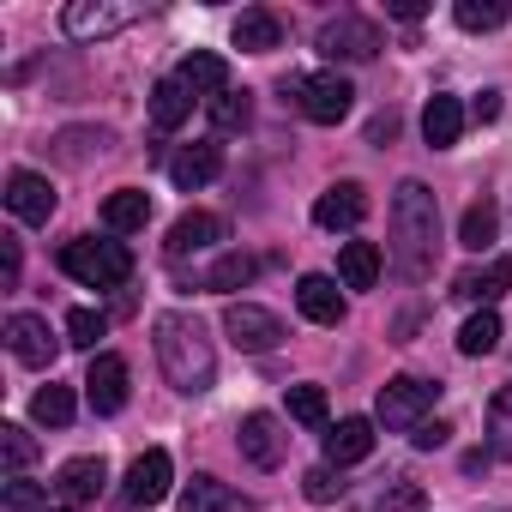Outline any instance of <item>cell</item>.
Masks as SVG:
<instances>
[{"label": "cell", "mask_w": 512, "mask_h": 512, "mask_svg": "<svg viewBox=\"0 0 512 512\" xmlns=\"http://www.w3.org/2000/svg\"><path fill=\"white\" fill-rule=\"evenodd\" d=\"M151 344H157V368H163V380H169L175 392H187V398L211 392V380H217V350H211V338H205V326H199L193 314H157Z\"/></svg>", "instance_id": "6da1fadb"}, {"label": "cell", "mask_w": 512, "mask_h": 512, "mask_svg": "<svg viewBox=\"0 0 512 512\" xmlns=\"http://www.w3.org/2000/svg\"><path fill=\"white\" fill-rule=\"evenodd\" d=\"M434 247H440V205L422 181H404L392 193V266L422 284L434 272Z\"/></svg>", "instance_id": "7a4b0ae2"}, {"label": "cell", "mask_w": 512, "mask_h": 512, "mask_svg": "<svg viewBox=\"0 0 512 512\" xmlns=\"http://www.w3.org/2000/svg\"><path fill=\"white\" fill-rule=\"evenodd\" d=\"M61 272L79 278L85 290H121L133 278V253H127V241H91V235H79V241L61 247Z\"/></svg>", "instance_id": "3957f363"}, {"label": "cell", "mask_w": 512, "mask_h": 512, "mask_svg": "<svg viewBox=\"0 0 512 512\" xmlns=\"http://www.w3.org/2000/svg\"><path fill=\"white\" fill-rule=\"evenodd\" d=\"M284 91H290L296 109H302L308 121H320V127H338V121L356 109V85H350L344 73H302V79H290Z\"/></svg>", "instance_id": "277c9868"}, {"label": "cell", "mask_w": 512, "mask_h": 512, "mask_svg": "<svg viewBox=\"0 0 512 512\" xmlns=\"http://www.w3.org/2000/svg\"><path fill=\"white\" fill-rule=\"evenodd\" d=\"M434 398H440V386H434V380H422V374H398V380H386V386H380L374 416H380V428H392V434H398V428L428 422Z\"/></svg>", "instance_id": "5b68a950"}, {"label": "cell", "mask_w": 512, "mask_h": 512, "mask_svg": "<svg viewBox=\"0 0 512 512\" xmlns=\"http://www.w3.org/2000/svg\"><path fill=\"white\" fill-rule=\"evenodd\" d=\"M223 332H229V344L247 350V356H266V350L284 344V320H278L272 308H260V302H229V308H223Z\"/></svg>", "instance_id": "8992f818"}, {"label": "cell", "mask_w": 512, "mask_h": 512, "mask_svg": "<svg viewBox=\"0 0 512 512\" xmlns=\"http://www.w3.org/2000/svg\"><path fill=\"white\" fill-rule=\"evenodd\" d=\"M235 446H241V458H247L253 470H278L284 452H290V434H284V422H278L272 410H253V416H241Z\"/></svg>", "instance_id": "52a82bcc"}, {"label": "cell", "mask_w": 512, "mask_h": 512, "mask_svg": "<svg viewBox=\"0 0 512 512\" xmlns=\"http://www.w3.org/2000/svg\"><path fill=\"white\" fill-rule=\"evenodd\" d=\"M169 482H175V458H169L163 446H151V452H139V458L127 464L121 500H127V506H163V500H169Z\"/></svg>", "instance_id": "ba28073f"}, {"label": "cell", "mask_w": 512, "mask_h": 512, "mask_svg": "<svg viewBox=\"0 0 512 512\" xmlns=\"http://www.w3.org/2000/svg\"><path fill=\"white\" fill-rule=\"evenodd\" d=\"M320 49H326L332 61H374L386 43H380V25H374V19L338 13V19H326V31H320Z\"/></svg>", "instance_id": "9c48e42d"}, {"label": "cell", "mask_w": 512, "mask_h": 512, "mask_svg": "<svg viewBox=\"0 0 512 512\" xmlns=\"http://www.w3.org/2000/svg\"><path fill=\"white\" fill-rule=\"evenodd\" d=\"M133 19H139L133 7H109V0H73V7L61 13V31H67L73 43H97V37L127 31Z\"/></svg>", "instance_id": "30bf717a"}, {"label": "cell", "mask_w": 512, "mask_h": 512, "mask_svg": "<svg viewBox=\"0 0 512 512\" xmlns=\"http://www.w3.org/2000/svg\"><path fill=\"white\" fill-rule=\"evenodd\" d=\"M7 350H13L25 368H55L61 338L49 332V320H43V314H13V320H7Z\"/></svg>", "instance_id": "8fae6325"}, {"label": "cell", "mask_w": 512, "mask_h": 512, "mask_svg": "<svg viewBox=\"0 0 512 512\" xmlns=\"http://www.w3.org/2000/svg\"><path fill=\"white\" fill-rule=\"evenodd\" d=\"M55 187H49V175H37V169H13L7 175V211L19 217V223H49L55 217Z\"/></svg>", "instance_id": "7c38bea8"}, {"label": "cell", "mask_w": 512, "mask_h": 512, "mask_svg": "<svg viewBox=\"0 0 512 512\" xmlns=\"http://www.w3.org/2000/svg\"><path fill=\"white\" fill-rule=\"evenodd\" d=\"M127 362L121 356H109V350H97L91 356V374H85V398H91V410L97 416H115L121 404H127Z\"/></svg>", "instance_id": "4fadbf2b"}, {"label": "cell", "mask_w": 512, "mask_h": 512, "mask_svg": "<svg viewBox=\"0 0 512 512\" xmlns=\"http://www.w3.org/2000/svg\"><path fill=\"white\" fill-rule=\"evenodd\" d=\"M103 482H109V464H103V452L67 458V464L55 470V494H61V506H91V500L103 494Z\"/></svg>", "instance_id": "5bb4252c"}, {"label": "cell", "mask_w": 512, "mask_h": 512, "mask_svg": "<svg viewBox=\"0 0 512 512\" xmlns=\"http://www.w3.org/2000/svg\"><path fill=\"white\" fill-rule=\"evenodd\" d=\"M506 290H512V253H494L482 272H458L452 278V296L458 302H482V308H494Z\"/></svg>", "instance_id": "9a60e30c"}, {"label": "cell", "mask_w": 512, "mask_h": 512, "mask_svg": "<svg viewBox=\"0 0 512 512\" xmlns=\"http://www.w3.org/2000/svg\"><path fill=\"white\" fill-rule=\"evenodd\" d=\"M368 217V193L356 187V181H338V187H326L320 199H314V223L320 229H356Z\"/></svg>", "instance_id": "2e32d148"}, {"label": "cell", "mask_w": 512, "mask_h": 512, "mask_svg": "<svg viewBox=\"0 0 512 512\" xmlns=\"http://www.w3.org/2000/svg\"><path fill=\"white\" fill-rule=\"evenodd\" d=\"M223 241V217H211V211H187V217H175L169 223V260H187V253H205V247H217Z\"/></svg>", "instance_id": "e0dca14e"}, {"label": "cell", "mask_w": 512, "mask_h": 512, "mask_svg": "<svg viewBox=\"0 0 512 512\" xmlns=\"http://www.w3.org/2000/svg\"><path fill=\"white\" fill-rule=\"evenodd\" d=\"M296 308H302L314 326H344V296H338V278L308 272V278L296 284Z\"/></svg>", "instance_id": "ac0fdd59"}, {"label": "cell", "mask_w": 512, "mask_h": 512, "mask_svg": "<svg viewBox=\"0 0 512 512\" xmlns=\"http://www.w3.org/2000/svg\"><path fill=\"white\" fill-rule=\"evenodd\" d=\"M175 79H181L193 97H223V91H229V61L211 55V49H193V55L175 67Z\"/></svg>", "instance_id": "d6986e66"}, {"label": "cell", "mask_w": 512, "mask_h": 512, "mask_svg": "<svg viewBox=\"0 0 512 512\" xmlns=\"http://www.w3.org/2000/svg\"><path fill=\"white\" fill-rule=\"evenodd\" d=\"M368 452H374V422L368 416H344L326 434V464H362Z\"/></svg>", "instance_id": "ffe728a7"}, {"label": "cell", "mask_w": 512, "mask_h": 512, "mask_svg": "<svg viewBox=\"0 0 512 512\" xmlns=\"http://www.w3.org/2000/svg\"><path fill=\"white\" fill-rule=\"evenodd\" d=\"M380 247L374 241H344V253H338V284L344 290H374L380 284Z\"/></svg>", "instance_id": "44dd1931"}, {"label": "cell", "mask_w": 512, "mask_h": 512, "mask_svg": "<svg viewBox=\"0 0 512 512\" xmlns=\"http://www.w3.org/2000/svg\"><path fill=\"white\" fill-rule=\"evenodd\" d=\"M458 133H464V103H458V97H428V109H422V139H428L434 151H452Z\"/></svg>", "instance_id": "7402d4cb"}, {"label": "cell", "mask_w": 512, "mask_h": 512, "mask_svg": "<svg viewBox=\"0 0 512 512\" xmlns=\"http://www.w3.org/2000/svg\"><path fill=\"white\" fill-rule=\"evenodd\" d=\"M103 223H109V235H133V229H145V223H151V193H139V187H115V193L103 199Z\"/></svg>", "instance_id": "603a6c76"}, {"label": "cell", "mask_w": 512, "mask_h": 512, "mask_svg": "<svg viewBox=\"0 0 512 512\" xmlns=\"http://www.w3.org/2000/svg\"><path fill=\"white\" fill-rule=\"evenodd\" d=\"M217 169H223V151H217V145H187V151L169 163V181H175L181 193H193V187L217 181Z\"/></svg>", "instance_id": "cb8c5ba5"}, {"label": "cell", "mask_w": 512, "mask_h": 512, "mask_svg": "<svg viewBox=\"0 0 512 512\" xmlns=\"http://www.w3.org/2000/svg\"><path fill=\"white\" fill-rule=\"evenodd\" d=\"M284 43V25L266 13V7H247L241 19H235V49L241 55H266V49H278Z\"/></svg>", "instance_id": "d4e9b609"}, {"label": "cell", "mask_w": 512, "mask_h": 512, "mask_svg": "<svg viewBox=\"0 0 512 512\" xmlns=\"http://www.w3.org/2000/svg\"><path fill=\"white\" fill-rule=\"evenodd\" d=\"M181 512H253L235 488H223L217 476H193L187 494H181Z\"/></svg>", "instance_id": "484cf974"}, {"label": "cell", "mask_w": 512, "mask_h": 512, "mask_svg": "<svg viewBox=\"0 0 512 512\" xmlns=\"http://www.w3.org/2000/svg\"><path fill=\"white\" fill-rule=\"evenodd\" d=\"M187 115H193V91H187L181 79H163V85H151V121H157L163 133L187 127Z\"/></svg>", "instance_id": "4316f807"}, {"label": "cell", "mask_w": 512, "mask_h": 512, "mask_svg": "<svg viewBox=\"0 0 512 512\" xmlns=\"http://www.w3.org/2000/svg\"><path fill=\"white\" fill-rule=\"evenodd\" d=\"M494 350H500V314L482 308L458 326V356H494Z\"/></svg>", "instance_id": "83f0119b"}, {"label": "cell", "mask_w": 512, "mask_h": 512, "mask_svg": "<svg viewBox=\"0 0 512 512\" xmlns=\"http://www.w3.org/2000/svg\"><path fill=\"white\" fill-rule=\"evenodd\" d=\"M494 235H500V211L482 199V205H470L464 211V223H458V247H470V253H482V247H494Z\"/></svg>", "instance_id": "f1b7e54d"}, {"label": "cell", "mask_w": 512, "mask_h": 512, "mask_svg": "<svg viewBox=\"0 0 512 512\" xmlns=\"http://www.w3.org/2000/svg\"><path fill=\"white\" fill-rule=\"evenodd\" d=\"M488 452L512 458V386H500L494 404H488Z\"/></svg>", "instance_id": "f546056e"}, {"label": "cell", "mask_w": 512, "mask_h": 512, "mask_svg": "<svg viewBox=\"0 0 512 512\" xmlns=\"http://www.w3.org/2000/svg\"><path fill=\"white\" fill-rule=\"evenodd\" d=\"M73 410H79V404H73V392H67V386H43V392L31 398V416H37L43 428H67V422H73Z\"/></svg>", "instance_id": "4dcf8cb0"}, {"label": "cell", "mask_w": 512, "mask_h": 512, "mask_svg": "<svg viewBox=\"0 0 512 512\" xmlns=\"http://www.w3.org/2000/svg\"><path fill=\"white\" fill-rule=\"evenodd\" d=\"M217 296H229V290H247L253 284V260H247V253H223V260L211 266V278H205Z\"/></svg>", "instance_id": "1f68e13d"}, {"label": "cell", "mask_w": 512, "mask_h": 512, "mask_svg": "<svg viewBox=\"0 0 512 512\" xmlns=\"http://www.w3.org/2000/svg\"><path fill=\"white\" fill-rule=\"evenodd\" d=\"M290 416L302 422V428H326V386H290Z\"/></svg>", "instance_id": "d6a6232c"}, {"label": "cell", "mask_w": 512, "mask_h": 512, "mask_svg": "<svg viewBox=\"0 0 512 512\" xmlns=\"http://www.w3.org/2000/svg\"><path fill=\"white\" fill-rule=\"evenodd\" d=\"M452 19H458V31H494L506 19V7H500V0H458Z\"/></svg>", "instance_id": "836d02e7"}, {"label": "cell", "mask_w": 512, "mask_h": 512, "mask_svg": "<svg viewBox=\"0 0 512 512\" xmlns=\"http://www.w3.org/2000/svg\"><path fill=\"white\" fill-rule=\"evenodd\" d=\"M247 115H253L247 91H223V97H211V127H217V133H235V127H247Z\"/></svg>", "instance_id": "e575fe53"}, {"label": "cell", "mask_w": 512, "mask_h": 512, "mask_svg": "<svg viewBox=\"0 0 512 512\" xmlns=\"http://www.w3.org/2000/svg\"><path fill=\"white\" fill-rule=\"evenodd\" d=\"M109 332V320L97 314V308H73L67 314V344H79V350H97V338Z\"/></svg>", "instance_id": "d590c367"}, {"label": "cell", "mask_w": 512, "mask_h": 512, "mask_svg": "<svg viewBox=\"0 0 512 512\" xmlns=\"http://www.w3.org/2000/svg\"><path fill=\"white\" fill-rule=\"evenodd\" d=\"M0 458H7V470L19 476V470H25V464L37 458V440H31V434H25L19 422H7V428H0Z\"/></svg>", "instance_id": "8d00e7d4"}, {"label": "cell", "mask_w": 512, "mask_h": 512, "mask_svg": "<svg viewBox=\"0 0 512 512\" xmlns=\"http://www.w3.org/2000/svg\"><path fill=\"white\" fill-rule=\"evenodd\" d=\"M368 512H422V488L416 482H398V488H380L368 500Z\"/></svg>", "instance_id": "74e56055"}, {"label": "cell", "mask_w": 512, "mask_h": 512, "mask_svg": "<svg viewBox=\"0 0 512 512\" xmlns=\"http://www.w3.org/2000/svg\"><path fill=\"white\" fill-rule=\"evenodd\" d=\"M0 506H7V512H37V506H49V488L43 482H7V494H0Z\"/></svg>", "instance_id": "f35d334b"}, {"label": "cell", "mask_w": 512, "mask_h": 512, "mask_svg": "<svg viewBox=\"0 0 512 512\" xmlns=\"http://www.w3.org/2000/svg\"><path fill=\"white\" fill-rule=\"evenodd\" d=\"M446 440H452V422H440V416H428V422L410 428V446H416V452H440Z\"/></svg>", "instance_id": "ab89813d"}, {"label": "cell", "mask_w": 512, "mask_h": 512, "mask_svg": "<svg viewBox=\"0 0 512 512\" xmlns=\"http://www.w3.org/2000/svg\"><path fill=\"white\" fill-rule=\"evenodd\" d=\"M302 494H308L314 506H326V500H338V476H332V464H314V470L302 476Z\"/></svg>", "instance_id": "60d3db41"}, {"label": "cell", "mask_w": 512, "mask_h": 512, "mask_svg": "<svg viewBox=\"0 0 512 512\" xmlns=\"http://www.w3.org/2000/svg\"><path fill=\"white\" fill-rule=\"evenodd\" d=\"M0 241H7V247H0V272H7V290L19 284V241L13 235H0Z\"/></svg>", "instance_id": "b9f144b4"}, {"label": "cell", "mask_w": 512, "mask_h": 512, "mask_svg": "<svg viewBox=\"0 0 512 512\" xmlns=\"http://www.w3.org/2000/svg\"><path fill=\"white\" fill-rule=\"evenodd\" d=\"M386 13H392V19H404V25H416V19H422L428 7H422V0H392V7H386Z\"/></svg>", "instance_id": "7bdbcfd3"}, {"label": "cell", "mask_w": 512, "mask_h": 512, "mask_svg": "<svg viewBox=\"0 0 512 512\" xmlns=\"http://www.w3.org/2000/svg\"><path fill=\"white\" fill-rule=\"evenodd\" d=\"M470 115H476V121H494V115H500V97H494V91H482V97L470 103Z\"/></svg>", "instance_id": "ee69618b"}, {"label": "cell", "mask_w": 512, "mask_h": 512, "mask_svg": "<svg viewBox=\"0 0 512 512\" xmlns=\"http://www.w3.org/2000/svg\"><path fill=\"white\" fill-rule=\"evenodd\" d=\"M43 512H49V506H43Z\"/></svg>", "instance_id": "f6af8a7d"}]
</instances>
